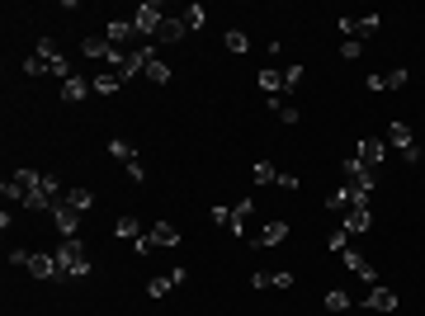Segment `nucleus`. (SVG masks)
Here are the masks:
<instances>
[{
    "instance_id": "nucleus-1",
    "label": "nucleus",
    "mask_w": 425,
    "mask_h": 316,
    "mask_svg": "<svg viewBox=\"0 0 425 316\" xmlns=\"http://www.w3.org/2000/svg\"><path fill=\"white\" fill-rule=\"evenodd\" d=\"M0 194H5L10 203H24V208H33V213H43V208L52 213V203L62 198V194H57V179H52V175H38V170H29V165L10 175V179L0 184Z\"/></svg>"
},
{
    "instance_id": "nucleus-2",
    "label": "nucleus",
    "mask_w": 425,
    "mask_h": 316,
    "mask_svg": "<svg viewBox=\"0 0 425 316\" xmlns=\"http://www.w3.org/2000/svg\"><path fill=\"white\" fill-rule=\"evenodd\" d=\"M57 265H62V279H90V260H85L76 236H66L57 246Z\"/></svg>"
},
{
    "instance_id": "nucleus-3",
    "label": "nucleus",
    "mask_w": 425,
    "mask_h": 316,
    "mask_svg": "<svg viewBox=\"0 0 425 316\" xmlns=\"http://www.w3.org/2000/svg\"><path fill=\"white\" fill-rule=\"evenodd\" d=\"M10 265H24L33 279H62L57 255H29V251H10Z\"/></svg>"
},
{
    "instance_id": "nucleus-4",
    "label": "nucleus",
    "mask_w": 425,
    "mask_h": 316,
    "mask_svg": "<svg viewBox=\"0 0 425 316\" xmlns=\"http://www.w3.org/2000/svg\"><path fill=\"white\" fill-rule=\"evenodd\" d=\"M133 24H137V33H142V38H156V33H161V24H166V10H161L156 0H142L137 10H133Z\"/></svg>"
},
{
    "instance_id": "nucleus-5",
    "label": "nucleus",
    "mask_w": 425,
    "mask_h": 316,
    "mask_svg": "<svg viewBox=\"0 0 425 316\" xmlns=\"http://www.w3.org/2000/svg\"><path fill=\"white\" fill-rule=\"evenodd\" d=\"M335 24H340V33H345V38H355V43L383 29V19H378V15H340Z\"/></svg>"
},
{
    "instance_id": "nucleus-6",
    "label": "nucleus",
    "mask_w": 425,
    "mask_h": 316,
    "mask_svg": "<svg viewBox=\"0 0 425 316\" xmlns=\"http://www.w3.org/2000/svg\"><path fill=\"white\" fill-rule=\"evenodd\" d=\"M388 142L402 151V160H407V165H416V160H421V146H416V137H411L407 123H388Z\"/></svg>"
},
{
    "instance_id": "nucleus-7",
    "label": "nucleus",
    "mask_w": 425,
    "mask_h": 316,
    "mask_svg": "<svg viewBox=\"0 0 425 316\" xmlns=\"http://www.w3.org/2000/svg\"><path fill=\"white\" fill-rule=\"evenodd\" d=\"M345 175H350V189H355V194H364V198H369V194H374L378 175L369 170V165H364L359 156H350V160H345Z\"/></svg>"
},
{
    "instance_id": "nucleus-8",
    "label": "nucleus",
    "mask_w": 425,
    "mask_h": 316,
    "mask_svg": "<svg viewBox=\"0 0 425 316\" xmlns=\"http://www.w3.org/2000/svg\"><path fill=\"white\" fill-rule=\"evenodd\" d=\"M369 198H364V194H355V203L345 208V222H340V227H345L350 236H359V232H369Z\"/></svg>"
},
{
    "instance_id": "nucleus-9",
    "label": "nucleus",
    "mask_w": 425,
    "mask_h": 316,
    "mask_svg": "<svg viewBox=\"0 0 425 316\" xmlns=\"http://www.w3.org/2000/svg\"><path fill=\"white\" fill-rule=\"evenodd\" d=\"M80 217H85V213H76V208L66 203V198H57V203H52V222H57V232H62V241H66V236H76Z\"/></svg>"
},
{
    "instance_id": "nucleus-10",
    "label": "nucleus",
    "mask_w": 425,
    "mask_h": 316,
    "mask_svg": "<svg viewBox=\"0 0 425 316\" xmlns=\"http://www.w3.org/2000/svg\"><path fill=\"white\" fill-rule=\"evenodd\" d=\"M355 156H359L364 165L374 170V165H383V156H388V146L378 142V137H359V146H355Z\"/></svg>"
},
{
    "instance_id": "nucleus-11",
    "label": "nucleus",
    "mask_w": 425,
    "mask_h": 316,
    "mask_svg": "<svg viewBox=\"0 0 425 316\" xmlns=\"http://www.w3.org/2000/svg\"><path fill=\"white\" fill-rule=\"evenodd\" d=\"M104 38H109L113 48H128V43L137 38V24H133V19H113L109 29H104Z\"/></svg>"
},
{
    "instance_id": "nucleus-12",
    "label": "nucleus",
    "mask_w": 425,
    "mask_h": 316,
    "mask_svg": "<svg viewBox=\"0 0 425 316\" xmlns=\"http://www.w3.org/2000/svg\"><path fill=\"white\" fill-rule=\"evenodd\" d=\"M340 260H345V269H350V274H359V279H364V284H369V288H374V284H378V269H374V265H369V260H364V255H355V251H345V255H340Z\"/></svg>"
},
{
    "instance_id": "nucleus-13",
    "label": "nucleus",
    "mask_w": 425,
    "mask_h": 316,
    "mask_svg": "<svg viewBox=\"0 0 425 316\" xmlns=\"http://www.w3.org/2000/svg\"><path fill=\"white\" fill-rule=\"evenodd\" d=\"M147 236H152V246H166V251L180 246V232H175L171 222H152V227H147Z\"/></svg>"
},
{
    "instance_id": "nucleus-14",
    "label": "nucleus",
    "mask_w": 425,
    "mask_h": 316,
    "mask_svg": "<svg viewBox=\"0 0 425 316\" xmlns=\"http://www.w3.org/2000/svg\"><path fill=\"white\" fill-rule=\"evenodd\" d=\"M189 274L185 269H171V274H161V279H152V284H147V293H152V298H166V293H171L175 284H185Z\"/></svg>"
},
{
    "instance_id": "nucleus-15",
    "label": "nucleus",
    "mask_w": 425,
    "mask_h": 316,
    "mask_svg": "<svg viewBox=\"0 0 425 316\" xmlns=\"http://www.w3.org/2000/svg\"><path fill=\"white\" fill-rule=\"evenodd\" d=\"M364 302H369L374 312H397V293H393V288H378V284H374Z\"/></svg>"
},
{
    "instance_id": "nucleus-16",
    "label": "nucleus",
    "mask_w": 425,
    "mask_h": 316,
    "mask_svg": "<svg viewBox=\"0 0 425 316\" xmlns=\"http://www.w3.org/2000/svg\"><path fill=\"white\" fill-rule=\"evenodd\" d=\"M185 33H189V24H185V19L166 15V24H161V33H156V43H180Z\"/></svg>"
},
{
    "instance_id": "nucleus-17",
    "label": "nucleus",
    "mask_w": 425,
    "mask_h": 316,
    "mask_svg": "<svg viewBox=\"0 0 425 316\" xmlns=\"http://www.w3.org/2000/svg\"><path fill=\"white\" fill-rule=\"evenodd\" d=\"M80 52H85L90 62H109L113 43H109V38H85V43H80Z\"/></svg>"
},
{
    "instance_id": "nucleus-18",
    "label": "nucleus",
    "mask_w": 425,
    "mask_h": 316,
    "mask_svg": "<svg viewBox=\"0 0 425 316\" xmlns=\"http://www.w3.org/2000/svg\"><path fill=\"white\" fill-rule=\"evenodd\" d=\"M288 236V222H265V227H260V241H255V246H279V241Z\"/></svg>"
},
{
    "instance_id": "nucleus-19",
    "label": "nucleus",
    "mask_w": 425,
    "mask_h": 316,
    "mask_svg": "<svg viewBox=\"0 0 425 316\" xmlns=\"http://www.w3.org/2000/svg\"><path fill=\"white\" fill-rule=\"evenodd\" d=\"M85 95H94V90H90V85H85V80H80V76H71V80H66V85H62V99H66V104H80V99H85Z\"/></svg>"
},
{
    "instance_id": "nucleus-20",
    "label": "nucleus",
    "mask_w": 425,
    "mask_h": 316,
    "mask_svg": "<svg viewBox=\"0 0 425 316\" xmlns=\"http://www.w3.org/2000/svg\"><path fill=\"white\" fill-rule=\"evenodd\" d=\"M113 236H118V241H137V236H142V222H137V217H128V213H123V217L113 222Z\"/></svg>"
},
{
    "instance_id": "nucleus-21",
    "label": "nucleus",
    "mask_w": 425,
    "mask_h": 316,
    "mask_svg": "<svg viewBox=\"0 0 425 316\" xmlns=\"http://www.w3.org/2000/svg\"><path fill=\"white\" fill-rule=\"evenodd\" d=\"M118 85H123V80L113 76V71H99V76L90 80V90H94V95H118Z\"/></svg>"
},
{
    "instance_id": "nucleus-22",
    "label": "nucleus",
    "mask_w": 425,
    "mask_h": 316,
    "mask_svg": "<svg viewBox=\"0 0 425 316\" xmlns=\"http://www.w3.org/2000/svg\"><path fill=\"white\" fill-rule=\"evenodd\" d=\"M109 156H118V160H123V165H133V160H142V156H137V146H133V142H123V137H113V142H109Z\"/></svg>"
},
{
    "instance_id": "nucleus-23",
    "label": "nucleus",
    "mask_w": 425,
    "mask_h": 316,
    "mask_svg": "<svg viewBox=\"0 0 425 316\" xmlns=\"http://www.w3.org/2000/svg\"><path fill=\"white\" fill-rule=\"evenodd\" d=\"M62 198L76 208V213H90V208H94V194H90V189H66Z\"/></svg>"
},
{
    "instance_id": "nucleus-24",
    "label": "nucleus",
    "mask_w": 425,
    "mask_h": 316,
    "mask_svg": "<svg viewBox=\"0 0 425 316\" xmlns=\"http://www.w3.org/2000/svg\"><path fill=\"white\" fill-rule=\"evenodd\" d=\"M260 85H265L269 95H279V90H288V80H283V71H274V66H265V71H260Z\"/></svg>"
},
{
    "instance_id": "nucleus-25",
    "label": "nucleus",
    "mask_w": 425,
    "mask_h": 316,
    "mask_svg": "<svg viewBox=\"0 0 425 316\" xmlns=\"http://www.w3.org/2000/svg\"><path fill=\"white\" fill-rule=\"evenodd\" d=\"M350 203H355V189H350V184H345V189H335V194L326 198V208H331V213H340V217H345Z\"/></svg>"
},
{
    "instance_id": "nucleus-26",
    "label": "nucleus",
    "mask_w": 425,
    "mask_h": 316,
    "mask_svg": "<svg viewBox=\"0 0 425 316\" xmlns=\"http://www.w3.org/2000/svg\"><path fill=\"white\" fill-rule=\"evenodd\" d=\"M269 109L279 113L283 123H298V109H293V104H288V99H283V95H269Z\"/></svg>"
},
{
    "instance_id": "nucleus-27",
    "label": "nucleus",
    "mask_w": 425,
    "mask_h": 316,
    "mask_svg": "<svg viewBox=\"0 0 425 316\" xmlns=\"http://www.w3.org/2000/svg\"><path fill=\"white\" fill-rule=\"evenodd\" d=\"M251 179H255V184H279V170H274V165H269V160H255Z\"/></svg>"
},
{
    "instance_id": "nucleus-28",
    "label": "nucleus",
    "mask_w": 425,
    "mask_h": 316,
    "mask_svg": "<svg viewBox=\"0 0 425 316\" xmlns=\"http://www.w3.org/2000/svg\"><path fill=\"white\" fill-rule=\"evenodd\" d=\"M321 302H326V312H350V293H340V288H331Z\"/></svg>"
},
{
    "instance_id": "nucleus-29",
    "label": "nucleus",
    "mask_w": 425,
    "mask_h": 316,
    "mask_svg": "<svg viewBox=\"0 0 425 316\" xmlns=\"http://www.w3.org/2000/svg\"><path fill=\"white\" fill-rule=\"evenodd\" d=\"M222 43H227V48H232L236 57H241V52L251 48V43H246V33H241V29H227V38H222Z\"/></svg>"
},
{
    "instance_id": "nucleus-30",
    "label": "nucleus",
    "mask_w": 425,
    "mask_h": 316,
    "mask_svg": "<svg viewBox=\"0 0 425 316\" xmlns=\"http://www.w3.org/2000/svg\"><path fill=\"white\" fill-rule=\"evenodd\" d=\"M326 246H331V251H335V255H345V251H350V232H345V227H335V232H331V241H326Z\"/></svg>"
},
{
    "instance_id": "nucleus-31",
    "label": "nucleus",
    "mask_w": 425,
    "mask_h": 316,
    "mask_svg": "<svg viewBox=\"0 0 425 316\" xmlns=\"http://www.w3.org/2000/svg\"><path fill=\"white\" fill-rule=\"evenodd\" d=\"M142 76H147V80H156V85H166V80H171V66H166V62H152L147 71H142Z\"/></svg>"
},
{
    "instance_id": "nucleus-32",
    "label": "nucleus",
    "mask_w": 425,
    "mask_h": 316,
    "mask_svg": "<svg viewBox=\"0 0 425 316\" xmlns=\"http://www.w3.org/2000/svg\"><path fill=\"white\" fill-rule=\"evenodd\" d=\"M180 19H185V24H189V29H204V5H189V10H185V15H180Z\"/></svg>"
},
{
    "instance_id": "nucleus-33",
    "label": "nucleus",
    "mask_w": 425,
    "mask_h": 316,
    "mask_svg": "<svg viewBox=\"0 0 425 316\" xmlns=\"http://www.w3.org/2000/svg\"><path fill=\"white\" fill-rule=\"evenodd\" d=\"M24 71H29V76H52V66H47L43 57H38V52H33L29 62H24Z\"/></svg>"
},
{
    "instance_id": "nucleus-34",
    "label": "nucleus",
    "mask_w": 425,
    "mask_h": 316,
    "mask_svg": "<svg viewBox=\"0 0 425 316\" xmlns=\"http://www.w3.org/2000/svg\"><path fill=\"white\" fill-rule=\"evenodd\" d=\"M383 80H388V90H402V85L411 80V71H407V66H397V71H388Z\"/></svg>"
},
{
    "instance_id": "nucleus-35",
    "label": "nucleus",
    "mask_w": 425,
    "mask_h": 316,
    "mask_svg": "<svg viewBox=\"0 0 425 316\" xmlns=\"http://www.w3.org/2000/svg\"><path fill=\"white\" fill-rule=\"evenodd\" d=\"M208 217L218 222V227H232V208H227V203H213V208H208Z\"/></svg>"
},
{
    "instance_id": "nucleus-36",
    "label": "nucleus",
    "mask_w": 425,
    "mask_h": 316,
    "mask_svg": "<svg viewBox=\"0 0 425 316\" xmlns=\"http://www.w3.org/2000/svg\"><path fill=\"white\" fill-rule=\"evenodd\" d=\"M251 288H274V274H265V269H260V274H251Z\"/></svg>"
},
{
    "instance_id": "nucleus-37",
    "label": "nucleus",
    "mask_w": 425,
    "mask_h": 316,
    "mask_svg": "<svg viewBox=\"0 0 425 316\" xmlns=\"http://www.w3.org/2000/svg\"><path fill=\"white\" fill-rule=\"evenodd\" d=\"M350 57V62H355V57H364V43H355V38H345V48H340Z\"/></svg>"
},
{
    "instance_id": "nucleus-38",
    "label": "nucleus",
    "mask_w": 425,
    "mask_h": 316,
    "mask_svg": "<svg viewBox=\"0 0 425 316\" xmlns=\"http://www.w3.org/2000/svg\"><path fill=\"white\" fill-rule=\"evenodd\" d=\"M133 246H137V255H152V251H156V246H152V236H147V232H142V236L133 241Z\"/></svg>"
}]
</instances>
